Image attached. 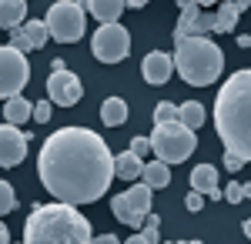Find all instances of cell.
<instances>
[{
    "mask_svg": "<svg viewBox=\"0 0 251 244\" xmlns=\"http://www.w3.org/2000/svg\"><path fill=\"white\" fill-rule=\"evenodd\" d=\"M37 177L60 204H94L117 177L114 154L91 127H60L40 147Z\"/></svg>",
    "mask_w": 251,
    "mask_h": 244,
    "instance_id": "6da1fadb",
    "label": "cell"
},
{
    "mask_svg": "<svg viewBox=\"0 0 251 244\" xmlns=\"http://www.w3.org/2000/svg\"><path fill=\"white\" fill-rule=\"evenodd\" d=\"M214 131L228 154L251 164V67L234 71L214 97Z\"/></svg>",
    "mask_w": 251,
    "mask_h": 244,
    "instance_id": "7a4b0ae2",
    "label": "cell"
},
{
    "mask_svg": "<svg viewBox=\"0 0 251 244\" xmlns=\"http://www.w3.org/2000/svg\"><path fill=\"white\" fill-rule=\"evenodd\" d=\"M91 221L74 204H37L24 221V244H91Z\"/></svg>",
    "mask_w": 251,
    "mask_h": 244,
    "instance_id": "3957f363",
    "label": "cell"
},
{
    "mask_svg": "<svg viewBox=\"0 0 251 244\" xmlns=\"http://www.w3.org/2000/svg\"><path fill=\"white\" fill-rule=\"evenodd\" d=\"M174 67L184 84L208 87L225 71V54L211 37H181L174 40Z\"/></svg>",
    "mask_w": 251,
    "mask_h": 244,
    "instance_id": "277c9868",
    "label": "cell"
},
{
    "mask_svg": "<svg viewBox=\"0 0 251 244\" xmlns=\"http://www.w3.org/2000/svg\"><path fill=\"white\" fill-rule=\"evenodd\" d=\"M194 147H198V131L184 127L181 121L154 124V131H151V150L164 164H184L194 154Z\"/></svg>",
    "mask_w": 251,
    "mask_h": 244,
    "instance_id": "5b68a950",
    "label": "cell"
},
{
    "mask_svg": "<svg viewBox=\"0 0 251 244\" xmlns=\"http://www.w3.org/2000/svg\"><path fill=\"white\" fill-rule=\"evenodd\" d=\"M47 30L57 44H74V40L84 37V27H87V17H84V7L77 0H57L50 10H47Z\"/></svg>",
    "mask_w": 251,
    "mask_h": 244,
    "instance_id": "8992f818",
    "label": "cell"
},
{
    "mask_svg": "<svg viewBox=\"0 0 251 244\" xmlns=\"http://www.w3.org/2000/svg\"><path fill=\"white\" fill-rule=\"evenodd\" d=\"M30 80V64H27V54L3 44L0 47V97L10 100V97H20V91L27 87Z\"/></svg>",
    "mask_w": 251,
    "mask_h": 244,
    "instance_id": "52a82bcc",
    "label": "cell"
},
{
    "mask_svg": "<svg viewBox=\"0 0 251 244\" xmlns=\"http://www.w3.org/2000/svg\"><path fill=\"white\" fill-rule=\"evenodd\" d=\"M151 194L154 191L148 188L144 181H137L131 191H124V194H117L114 201H111V211H114V218L121 221V224H127V227H141L144 224V218L151 214Z\"/></svg>",
    "mask_w": 251,
    "mask_h": 244,
    "instance_id": "ba28073f",
    "label": "cell"
},
{
    "mask_svg": "<svg viewBox=\"0 0 251 244\" xmlns=\"http://www.w3.org/2000/svg\"><path fill=\"white\" fill-rule=\"evenodd\" d=\"M91 54L100 64H121L124 57L131 54V34H127V27H121V24H100V30L91 37Z\"/></svg>",
    "mask_w": 251,
    "mask_h": 244,
    "instance_id": "9c48e42d",
    "label": "cell"
},
{
    "mask_svg": "<svg viewBox=\"0 0 251 244\" xmlns=\"http://www.w3.org/2000/svg\"><path fill=\"white\" fill-rule=\"evenodd\" d=\"M80 97H84V84L77 74L71 71H54L47 77V100H54L60 107H74Z\"/></svg>",
    "mask_w": 251,
    "mask_h": 244,
    "instance_id": "30bf717a",
    "label": "cell"
},
{
    "mask_svg": "<svg viewBox=\"0 0 251 244\" xmlns=\"http://www.w3.org/2000/svg\"><path fill=\"white\" fill-rule=\"evenodd\" d=\"M27 141H30V134H24L17 124H0V168H17V164H24Z\"/></svg>",
    "mask_w": 251,
    "mask_h": 244,
    "instance_id": "8fae6325",
    "label": "cell"
},
{
    "mask_svg": "<svg viewBox=\"0 0 251 244\" xmlns=\"http://www.w3.org/2000/svg\"><path fill=\"white\" fill-rule=\"evenodd\" d=\"M171 74H174V57L164 54V50H151V54L141 60V77H144L148 84H154V87L168 84Z\"/></svg>",
    "mask_w": 251,
    "mask_h": 244,
    "instance_id": "7c38bea8",
    "label": "cell"
},
{
    "mask_svg": "<svg viewBox=\"0 0 251 244\" xmlns=\"http://www.w3.org/2000/svg\"><path fill=\"white\" fill-rule=\"evenodd\" d=\"M191 191H201V194L211 197V201L225 197L221 188H218V168H214V164H198V168L191 171Z\"/></svg>",
    "mask_w": 251,
    "mask_h": 244,
    "instance_id": "4fadbf2b",
    "label": "cell"
},
{
    "mask_svg": "<svg viewBox=\"0 0 251 244\" xmlns=\"http://www.w3.org/2000/svg\"><path fill=\"white\" fill-rule=\"evenodd\" d=\"M84 10H91V17L100 20V24H117L121 20V10L127 7L124 0H77Z\"/></svg>",
    "mask_w": 251,
    "mask_h": 244,
    "instance_id": "5bb4252c",
    "label": "cell"
},
{
    "mask_svg": "<svg viewBox=\"0 0 251 244\" xmlns=\"http://www.w3.org/2000/svg\"><path fill=\"white\" fill-rule=\"evenodd\" d=\"M114 174L121 181H141V174H144V161L134 157L131 150H121L114 157Z\"/></svg>",
    "mask_w": 251,
    "mask_h": 244,
    "instance_id": "9a60e30c",
    "label": "cell"
},
{
    "mask_svg": "<svg viewBox=\"0 0 251 244\" xmlns=\"http://www.w3.org/2000/svg\"><path fill=\"white\" fill-rule=\"evenodd\" d=\"M27 0H0V27L14 30L20 24H27Z\"/></svg>",
    "mask_w": 251,
    "mask_h": 244,
    "instance_id": "2e32d148",
    "label": "cell"
},
{
    "mask_svg": "<svg viewBox=\"0 0 251 244\" xmlns=\"http://www.w3.org/2000/svg\"><path fill=\"white\" fill-rule=\"evenodd\" d=\"M141 181H144L151 191L168 188V184H171V164H164V161H148V164H144V174H141Z\"/></svg>",
    "mask_w": 251,
    "mask_h": 244,
    "instance_id": "e0dca14e",
    "label": "cell"
},
{
    "mask_svg": "<svg viewBox=\"0 0 251 244\" xmlns=\"http://www.w3.org/2000/svg\"><path fill=\"white\" fill-rule=\"evenodd\" d=\"M34 117V104L27 100V97H10V100H3V121L7 124H27Z\"/></svg>",
    "mask_w": 251,
    "mask_h": 244,
    "instance_id": "ac0fdd59",
    "label": "cell"
},
{
    "mask_svg": "<svg viewBox=\"0 0 251 244\" xmlns=\"http://www.w3.org/2000/svg\"><path fill=\"white\" fill-rule=\"evenodd\" d=\"M100 121H104L107 127L127 124V104H124V97H107V100L100 104Z\"/></svg>",
    "mask_w": 251,
    "mask_h": 244,
    "instance_id": "d6986e66",
    "label": "cell"
},
{
    "mask_svg": "<svg viewBox=\"0 0 251 244\" xmlns=\"http://www.w3.org/2000/svg\"><path fill=\"white\" fill-rule=\"evenodd\" d=\"M238 17H241V10L231 7L228 0H221V7H218V14H214V34H228L238 27Z\"/></svg>",
    "mask_w": 251,
    "mask_h": 244,
    "instance_id": "ffe728a7",
    "label": "cell"
},
{
    "mask_svg": "<svg viewBox=\"0 0 251 244\" xmlns=\"http://www.w3.org/2000/svg\"><path fill=\"white\" fill-rule=\"evenodd\" d=\"M177 121H181L184 127L198 131V127L204 124V107H201V100H184V104L177 107Z\"/></svg>",
    "mask_w": 251,
    "mask_h": 244,
    "instance_id": "44dd1931",
    "label": "cell"
},
{
    "mask_svg": "<svg viewBox=\"0 0 251 244\" xmlns=\"http://www.w3.org/2000/svg\"><path fill=\"white\" fill-rule=\"evenodd\" d=\"M24 30H27V37H30V44H34V50H40V47L47 44V37H50V30H47L44 20H27Z\"/></svg>",
    "mask_w": 251,
    "mask_h": 244,
    "instance_id": "7402d4cb",
    "label": "cell"
},
{
    "mask_svg": "<svg viewBox=\"0 0 251 244\" xmlns=\"http://www.w3.org/2000/svg\"><path fill=\"white\" fill-rule=\"evenodd\" d=\"M157 227H161V218H157L154 211L144 218V224H141V234L148 238V244H161V234H157Z\"/></svg>",
    "mask_w": 251,
    "mask_h": 244,
    "instance_id": "603a6c76",
    "label": "cell"
},
{
    "mask_svg": "<svg viewBox=\"0 0 251 244\" xmlns=\"http://www.w3.org/2000/svg\"><path fill=\"white\" fill-rule=\"evenodd\" d=\"M14 207H17V194H14V188L0 177V218H3L7 211H14Z\"/></svg>",
    "mask_w": 251,
    "mask_h": 244,
    "instance_id": "cb8c5ba5",
    "label": "cell"
},
{
    "mask_svg": "<svg viewBox=\"0 0 251 244\" xmlns=\"http://www.w3.org/2000/svg\"><path fill=\"white\" fill-rule=\"evenodd\" d=\"M171 121H177V107L171 100H161L154 107V124H171Z\"/></svg>",
    "mask_w": 251,
    "mask_h": 244,
    "instance_id": "d4e9b609",
    "label": "cell"
},
{
    "mask_svg": "<svg viewBox=\"0 0 251 244\" xmlns=\"http://www.w3.org/2000/svg\"><path fill=\"white\" fill-rule=\"evenodd\" d=\"M10 47H17V50H24V54H27V50H34V44H30V37H27V30H24V24L10 30Z\"/></svg>",
    "mask_w": 251,
    "mask_h": 244,
    "instance_id": "484cf974",
    "label": "cell"
},
{
    "mask_svg": "<svg viewBox=\"0 0 251 244\" xmlns=\"http://www.w3.org/2000/svg\"><path fill=\"white\" fill-rule=\"evenodd\" d=\"M50 111H54V100H37L34 104V121L37 124H47L50 121Z\"/></svg>",
    "mask_w": 251,
    "mask_h": 244,
    "instance_id": "4316f807",
    "label": "cell"
},
{
    "mask_svg": "<svg viewBox=\"0 0 251 244\" xmlns=\"http://www.w3.org/2000/svg\"><path fill=\"white\" fill-rule=\"evenodd\" d=\"M221 194H225L228 204H241V201H245V194H241V184H238V181H228V188L221 191Z\"/></svg>",
    "mask_w": 251,
    "mask_h": 244,
    "instance_id": "83f0119b",
    "label": "cell"
},
{
    "mask_svg": "<svg viewBox=\"0 0 251 244\" xmlns=\"http://www.w3.org/2000/svg\"><path fill=\"white\" fill-rule=\"evenodd\" d=\"M127 150H131L134 157H141V161H144V157H148V150H151V137H134Z\"/></svg>",
    "mask_w": 251,
    "mask_h": 244,
    "instance_id": "f1b7e54d",
    "label": "cell"
},
{
    "mask_svg": "<svg viewBox=\"0 0 251 244\" xmlns=\"http://www.w3.org/2000/svg\"><path fill=\"white\" fill-rule=\"evenodd\" d=\"M184 207H188L191 214H198V211L204 207V194H201V191H191V194L184 197Z\"/></svg>",
    "mask_w": 251,
    "mask_h": 244,
    "instance_id": "f546056e",
    "label": "cell"
},
{
    "mask_svg": "<svg viewBox=\"0 0 251 244\" xmlns=\"http://www.w3.org/2000/svg\"><path fill=\"white\" fill-rule=\"evenodd\" d=\"M225 168L231 171V174H238V171L245 168V161H241L238 154H228V150H225Z\"/></svg>",
    "mask_w": 251,
    "mask_h": 244,
    "instance_id": "4dcf8cb0",
    "label": "cell"
},
{
    "mask_svg": "<svg viewBox=\"0 0 251 244\" xmlns=\"http://www.w3.org/2000/svg\"><path fill=\"white\" fill-rule=\"evenodd\" d=\"M91 244H121V241H117L114 234H100V238H94Z\"/></svg>",
    "mask_w": 251,
    "mask_h": 244,
    "instance_id": "1f68e13d",
    "label": "cell"
},
{
    "mask_svg": "<svg viewBox=\"0 0 251 244\" xmlns=\"http://www.w3.org/2000/svg\"><path fill=\"white\" fill-rule=\"evenodd\" d=\"M228 3H231V7H238L241 14H245V10H251V0H228Z\"/></svg>",
    "mask_w": 251,
    "mask_h": 244,
    "instance_id": "d6a6232c",
    "label": "cell"
},
{
    "mask_svg": "<svg viewBox=\"0 0 251 244\" xmlns=\"http://www.w3.org/2000/svg\"><path fill=\"white\" fill-rule=\"evenodd\" d=\"M0 244H10V231H7L3 221H0Z\"/></svg>",
    "mask_w": 251,
    "mask_h": 244,
    "instance_id": "836d02e7",
    "label": "cell"
},
{
    "mask_svg": "<svg viewBox=\"0 0 251 244\" xmlns=\"http://www.w3.org/2000/svg\"><path fill=\"white\" fill-rule=\"evenodd\" d=\"M238 47H245V50H251V34H241V37H238Z\"/></svg>",
    "mask_w": 251,
    "mask_h": 244,
    "instance_id": "e575fe53",
    "label": "cell"
},
{
    "mask_svg": "<svg viewBox=\"0 0 251 244\" xmlns=\"http://www.w3.org/2000/svg\"><path fill=\"white\" fill-rule=\"evenodd\" d=\"M124 244H148V238H144V234H131Z\"/></svg>",
    "mask_w": 251,
    "mask_h": 244,
    "instance_id": "d590c367",
    "label": "cell"
},
{
    "mask_svg": "<svg viewBox=\"0 0 251 244\" xmlns=\"http://www.w3.org/2000/svg\"><path fill=\"white\" fill-rule=\"evenodd\" d=\"M198 7H211V3H221V0H194Z\"/></svg>",
    "mask_w": 251,
    "mask_h": 244,
    "instance_id": "8d00e7d4",
    "label": "cell"
},
{
    "mask_svg": "<svg viewBox=\"0 0 251 244\" xmlns=\"http://www.w3.org/2000/svg\"><path fill=\"white\" fill-rule=\"evenodd\" d=\"M124 3H127V7H144L148 0H124Z\"/></svg>",
    "mask_w": 251,
    "mask_h": 244,
    "instance_id": "74e56055",
    "label": "cell"
},
{
    "mask_svg": "<svg viewBox=\"0 0 251 244\" xmlns=\"http://www.w3.org/2000/svg\"><path fill=\"white\" fill-rule=\"evenodd\" d=\"M241 231H245V234H248V238H251V218H248V221H245V224H241Z\"/></svg>",
    "mask_w": 251,
    "mask_h": 244,
    "instance_id": "f35d334b",
    "label": "cell"
},
{
    "mask_svg": "<svg viewBox=\"0 0 251 244\" xmlns=\"http://www.w3.org/2000/svg\"><path fill=\"white\" fill-rule=\"evenodd\" d=\"M241 194H245V197H251V184H241Z\"/></svg>",
    "mask_w": 251,
    "mask_h": 244,
    "instance_id": "ab89813d",
    "label": "cell"
},
{
    "mask_svg": "<svg viewBox=\"0 0 251 244\" xmlns=\"http://www.w3.org/2000/svg\"><path fill=\"white\" fill-rule=\"evenodd\" d=\"M184 244H204V241H184Z\"/></svg>",
    "mask_w": 251,
    "mask_h": 244,
    "instance_id": "60d3db41",
    "label": "cell"
},
{
    "mask_svg": "<svg viewBox=\"0 0 251 244\" xmlns=\"http://www.w3.org/2000/svg\"><path fill=\"white\" fill-rule=\"evenodd\" d=\"M161 244H174V241H161Z\"/></svg>",
    "mask_w": 251,
    "mask_h": 244,
    "instance_id": "b9f144b4",
    "label": "cell"
}]
</instances>
